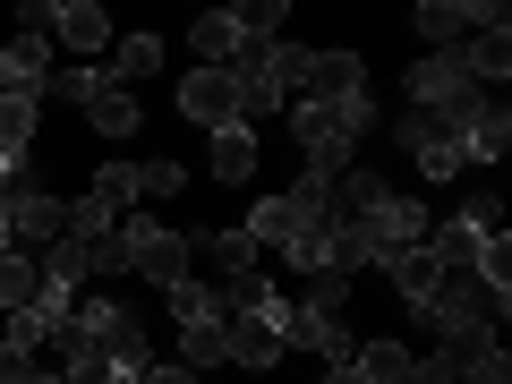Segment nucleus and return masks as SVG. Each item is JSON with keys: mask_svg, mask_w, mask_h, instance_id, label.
Segmentation results:
<instances>
[{"mask_svg": "<svg viewBox=\"0 0 512 384\" xmlns=\"http://www.w3.org/2000/svg\"><path fill=\"white\" fill-rule=\"evenodd\" d=\"M282 26H291L282 0H248V9H239V43H282Z\"/></svg>", "mask_w": 512, "mask_h": 384, "instance_id": "nucleus-28", "label": "nucleus"}, {"mask_svg": "<svg viewBox=\"0 0 512 384\" xmlns=\"http://www.w3.org/2000/svg\"><path fill=\"white\" fill-rule=\"evenodd\" d=\"M384 274H393V291H402L410 308H419V299H427V291L444 282V265H436L427 248H410V256H384Z\"/></svg>", "mask_w": 512, "mask_h": 384, "instance_id": "nucleus-21", "label": "nucleus"}, {"mask_svg": "<svg viewBox=\"0 0 512 384\" xmlns=\"http://www.w3.org/2000/svg\"><path fill=\"white\" fill-rule=\"evenodd\" d=\"M214 180H231V188L256 180V128H239V120L214 128Z\"/></svg>", "mask_w": 512, "mask_h": 384, "instance_id": "nucleus-17", "label": "nucleus"}, {"mask_svg": "<svg viewBox=\"0 0 512 384\" xmlns=\"http://www.w3.org/2000/svg\"><path fill=\"white\" fill-rule=\"evenodd\" d=\"M43 299V265L26 248H0V308H35Z\"/></svg>", "mask_w": 512, "mask_h": 384, "instance_id": "nucleus-18", "label": "nucleus"}, {"mask_svg": "<svg viewBox=\"0 0 512 384\" xmlns=\"http://www.w3.org/2000/svg\"><path fill=\"white\" fill-rule=\"evenodd\" d=\"M146 384H197L188 367H146Z\"/></svg>", "mask_w": 512, "mask_h": 384, "instance_id": "nucleus-38", "label": "nucleus"}, {"mask_svg": "<svg viewBox=\"0 0 512 384\" xmlns=\"http://www.w3.org/2000/svg\"><path fill=\"white\" fill-rule=\"evenodd\" d=\"M419 316H436L444 333H495V316H504V299L487 291L478 274H444L436 291L419 299Z\"/></svg>", "mask_w": 512, "mask_h": 384, "instance_id": "nucleus-2", "label": "nucleus"}, {"mask_svg": "<svg viewBox=\"0 0 512 384\" xmlns=\"http://www.w3.org/2000/svg\"><path fill=\"white\" fill-rule=\"evenodd\" d=\"M478 94V77L461 69V52H427L419 69H410V111H453V103H470Z\"/></svg>", "mask_w": 512, "mask_h": 384, "instance_id": "nucleus-5", "label": "nucleus"}, {"mask_svg": "<svg viewBox=\"0 0 512 384\" xmlns=\"http://www.w3.org/2000/svg\"><path fill=\"white\" fill-rule=\"evenodd\" d=\"M444 367H453V384H512V359L495 350V333H453Z\"/></svg>", "mask_w": 512, "mask_h": 384, "instance_id": "nucleus-11", "label": "nucleus"}, {"mask_svg": "<svg viewBox=\"0 0 512 384\" xmlns=\"http://www.w3.org/2000/svg\"><path fill=\"white\" fill-rule=\"evenodd\" d=\"M52 9H60V0H26V9H18V35H52Z\"/></svg>", "mask_w": 512, "mask_h": 384, "instance_id": "nucleus-36", "label": "nucleus"}, {"mask_svg": "<svg viewBox=\"0 0 512 384\" xmlns=\"http://www.w3.org/2000/svg\"><path fill=\"white\" fill-rule=\"evenodd\" d=\"M495 231H504L495 197H470V205H461L453 222H436V231H427V256H436L444 274H470V265H478V248H487Z\"/></svg>", "mask_w": 512, "mask_h": 384, "instance_id": "nucleus-3", "label": "nucleus"}, {"mask_svg": "<svg viewBox=\"0 0 512 384\" xmlns=\"http://www.w3.org/2000/svg\"><path fill=\"white\" fill-rule=\"evenodd\" d=\"M154 367V359H146ZM146 367H111V384H146Z\"/></svg>", "mask_w": 512, "mask_h": 384, "instance_id": "nucleus-40", "label": "nucleus"}, {"mask_svg": "<svg viewBox=\"0 0 512 384\" xmlns=\"http://www.w3.org/2000/svg\"><path fill=\"white\" fill-rule=\"evenodd\" d=\"M402 384H453V367H444V350H436V359H410V367H402Z\"/></svg>", "mask_w": 512, "mask_h": 384, "instance_id": "nucleus-35", "label": "nucleus"}, {"mask_svg": "<svg viewBox=\"0 0 512 384\" xmlns=\"http://www.w3.org/2000/svg\"><path fill=\"white\" fill-rule=\"evenodd\" d=\"M504 146H512V111L504 103H487L470 128H461V163H495Z\"/></svg>", "mask_w": 512, "mask_h": 384, "instance_id": "nucleus-15", "label": "nucleus"}, {"mask_svg": "<svg viewBox=\"0 0 512 384\" xmlns=\"http://www.w3.org/2000/svg\"><path fill=\"white\" fill-rule=\"evenodd\" d=\"M0 197H9V163H0Z\"/></svg>", "mask_w": 512, "mask_h": 384, "instance_id": "nucleus-43", "label": "nucleus"}, {"mask_svg": "<svg viewBox=\"0 0 512 384\" xmlns=\"http://www.w3.org/2000/svg\"><path fill=\"white\" fill-rule=\"evenodd\" d=\"M504 9H478V0H419V35L436 43V52H461V43L478 35V26H495Z\"/></svg>", "mask_w": 512, "mask_h": 384, "instance_id": "nucleus-8", "label": "nucleus"}, {"mask_svg": "<svg viewBox=\"0 0 512 384\" xmlns=\"http://www.w3.org/2000/svg\"><path fill=\"white\" fill-rule=\"evenodd\" d=\"M86 120L103 128V137H137V94H128V86H103V94L86 103Z\"/></svg>", "mask_w": 512, "mask_h": 384, "instance_id": "nucleus-24", "label": "nucleus"}, {"mask_svg": "<svg viewBox=\"0 0 512 384\" xmlns=\"http://www.w3.org/2000/svg\"><path fill=\"white\" fill-rule=\"evenodd\" d=\"M180 367H188V376L222 367V325H180Z\"/></svg>", "mask_w": 512, "mask_h": 384, "instance_id": "nucleus-29", "label": "nucleus"}, {"mask_svg": "<svg viewBox=\"0 0 512 384\" xmlns=\"http://www.w3.org/2000/svg\"><path fill=\"white\" fill-rule=\"evenodd\" d=\"M402 146H410V163H419V154H436V146H461V137L444 128V111H402Z\"/></svg>", "mask_w": 512, "mask_h": 384, "instance_id": "nucleus-26", "label": "nucleus"}, {"mask_svg": "<svg viewBox=\"0 0 512 384\" xmlns=\"http://www.w3.org/2000/svg\"><path fill=\"white\" fill-rule=\"evenodd\" d=\"M86 274H128V239H120V231L86 239Z\"/></svg>", "mask_w": 512, "mask_h": 384, "instance_id": "nucleus-33", "label": "nucleus"}, {"mask_svg": "<svg viewBox=\"0 0 512 384\" xmlns=\"http://www.w3.org/2000/svg\"><path fill=\"white\" fill-rule=\"evenodd\" d=\"M128 171H137V197H180V180H188V171L163 163V154H154V163H128Z\"/></svg>", "mask_w": 512, "mask_h": 384, "instance_id": "nucleus-32", "label": "nucleus"}, {"mask_svg": "<svg viewBox=\"0 0 512 384\" xmlns=\"http://www.w3.org/2000/svg\"><path fill=\"white\" fill-rule=\"evenodd\" d=\"M171 316H180V325H222V291H214V282H197V274H188V282H171Z\"/></svg>", "mask_w": 512, "mask_h": 384, "instance_id": "nucleus-22", "label": "nucleus"}, {"mask_svg": "<svg viewBox=\"0 0 512 384\" xmlns=\"http://www.w3.org/2000/svg\"><path fill=\"white\" fill-rule=\"evenodd\" d=\"M308 308L342 316V308H350V274H308Z\"/></svg>", "mask_w": 512, "mask_h": 384, "instance_id": "nucleus-34", "label": "nucleus"}, {"mask_svg": "<svg viewBox=\"0 0 512 384\" xmlns=\"http://www.w3.org/2000/svg\"><path fill=\"white\" fill-rule=\"evenodd\" d=\"M77 325L111 350V367H146V359H154V350H146V325H137L128 308H111V299H86V308H77Z\"/></svg>", "mask_w": 512, "mask_h": 384, "instance_id": "nucleus-6", "label": "nucleus"}, {"mask_svg": "<svg viewBox=\"0 0 512 384\" xmlns=\"http://www.w3.org/2000/svg\"><path fill=\"white\" fill-rule=\"evenodd\" d=\"M350 367H359L367 384H402L410 350H402V342H359V350H350Z\"/></svg>", "mask_w": 512, "mask_h": 384, "instance_id": "nucleus-25", "label": "nucleus"}, {"mask_svg": "<svg viewBox=\"0 0 512 384\" xmlns=\"http://www.w3.org/2000/svg\"><path fill=\"white\" fill-rule=\"evenodd\" d=\"M120 239H128V274L163 282V291H171V282H188V256H197V248H188L180 231H163L154 214H120Z\"/></svg>", "mask_w": 512, "mask_h": 384, "instance_id": "nucleus-1", "label": "nucleus"}, {"mask_svg": "<svg viewBox=\"0 0 512 384\" xmlns=\"http://www.w3.org/2000/svg\"><path fill=\"white\" fill-rule=\"evenodd\" d=\"M461 69H470L478 86H487V77H504V69H512V18H495V26H478V35L461 43Z\"/></svg>", "mask_w": 512, "mask_h": 384, "instance_id": "nucleus-14", "label": "nucleus"}, {"mask_svg": "<svg viewBox=\"0 0 512 384\" xmlns=\"http://www.w3.org/2000/svg\"><path fill=\"white\" fill-rule=\"evenodd\" d=\"M52 43H69L77 60H94L111 43V18L94 9V0H60V9H52Z\"/></svg>", "mask_w": 512, "mask_h": 384, "instance_id": "nucleus-12", "label": "nucleus"}, {"mask_svg": "<svg viewBox=\"0 0 512 384\" xmlns=\"http://www.w3.org/2000/svg\"><path fill=\"white\" fill-rule=\"evenodd\" d=\"M350 94H367L359 52H308V69H299V103H350Z\"/></svg>", "mask_w": 512, "mask_h": 384, "instance_id": "nucleus-7", "label": "nucleus"}, {"mask_svg": "<svg viewBox=\"0 0 512 384\" xmlns=\"http://www.w3.org/2000/svg\"><path fill=\"white\" fill-rule=\"evenodd\" d=\"M0 248H18V239H9V214H0Z\"/></svg>", "mask_w": 512, "mask_h": 384, "instance_id": "nucleus-42", "label": "nucleus"}, {"mask_svg": "<svg viewBox=\"0 0 512 384\" xmlns=\"http://www.w3.org/2000/svg\"><path fill=\"white\" fill-rule=\"evenodd\" d=\"M35 120H43L35 94H0V163H18V154L35 146Z\"/></svg>", "mask_w": 512, "mask_h": 384, "instance_id": "nucleus-16", "label": "nucleus"}, {"mask_svg": "<svg viewBox=\"0 0 512 384\" xmlns=\"http://www.w3.org/2000/svg\"><path fill=\"white\" fill-rule=\"evenodd\" d=\"M197 52H205V69H231L239 60V9H205L197 18Z\"/></svg>", "mask_w": 512, "mask_h": 384, "instance_id": "nucleus-20", "label": "nucleus"}, {"mask_svg": "<svg viewBox=\"0 0 512 384\" xmlns=\"http://www.w3.org/2000/svg\"><path fill=\"white\" fill-rule=\"evenodd\" d=\"M359 231H367V256L384 265V256H410V248H427V231H436V222H427V205H419V197H384L376 214L359 222Z\"/></svg>", "mask_w": 512, "mask_h": 384, "instance_id": "nucleus-4", "label": "nucleus"}, {"mask_svg": "<svg viewBox=\"0 0 512 384\" xmlns=\"http://www.w3.org/2000/svg\"><path fill=\"white\" fill-rule=\"evenodd\" d=\"M282 359V342L256 316H222V367H274Z\"/></svg>", "mask_w": 512, "mask_h": 384, "instance_id": "nucleus-13", "label": "nucleus"}, {"mask_svg": "<svg viewBox=\"0 0 512 384\" xmlns=\"http://www.w3.org/2000/svg\"><path fill=\"white\" fill-rule=\"evenodd\" d=\"M325 384H367V376H359V367H325Z\"/></svg>", "mask_w": 512, "mask_h": 384, "instance_id": "nucleus-41", "label": "nucleus"}, {"mask_svg": "<svg viewBox=\"0 0 512 384\" xmlns=\"http://www.w3.org/2000/svg\"><path fill=\"white\" fill-rule=\"evenodd\" d=\"M205 256H214V274H256V239L248 231H205Z\"/></svg>", "mask_w": 512, "mask_h": 384, "instance_id": "nucleus-27", "label": "nucleus"}, {"mask_svg": "<svg viewBox=\"0 0 512 384\" xmlns=\"http://www.w3.org/2000/svg\"><path fill=\"white\" fill-rule=\"evenodd\" d=\"M154 69H163V35H120L111 43V86H137Z\"/></svg>", "mask_w": 512, "mask_h": 384, "instance_id": "nucleus-19", "label": "nucleus"}, {"mask_svg": "<svg viewBox=\"0 0 512 384\" xmlns=\"http://www.w3.org/2000/svg\"><path fill=\"white\" fill-rule=\"evenodd\" d=\"M43 282H52V291H77V282H86V239L77 231H60L52 248H43Z\"/></svg>", "mask_w": 512, "mask_h": 384, "instance_id": "nucleus-23", "label": "nucleus"}, {"mask_svg": "<svg viewBox=\"0 0 512 384\" xmlns=\"http://www.w3.org/2000/svg\"><path fill=\"white\" fill-rule=\"evenodd\" d=\"M86 197H94V205H111V214H128V205H137V171H128V163H103Z\"/></svg>", "mask_w": 512, "mask_h": 384, "instance_id": "nucleus-30", "label": "nucleus"}, {"mask_svg": "<svg viewBox=\"0 0 512 384\" xmlns=\"http://www.w3.org/2000/svg\"><path fill=\"white\" fill-rule=\"evenodd\" d=\"M180 111H188L197 128H231V120H239V77H231V69H197V77L180 86Z\"/></svg>", "mask_w": 512, "mask_h": 384, "instance_id": "nucleus-9", "label": "nucleus"}, {"mask_svg": "<svg viewBox=\"0 0 512 384\" xmlns=\"http://www.w3.org/2000/svg\"><path fill=\"white\" fill-rule=\"evenodd\" d=\"M0 214H9V239H60V231H69V205L43 197V188H9Z\"/></svg>", "mask_w": 512, "mask_h": 384, "instance_id": "nucleus-10", "label": "nucleus"}, {"mask_svg": "<svg viewBox=\"0 0 512 384\" xmlns=\"http://www.w3.org/2000/svg\"><path fill=\"white\" fill-rule=\"evenodd\" d=\"M103 86H111V69H94V60H77V69H60V77H52V94H69L77 111H86Z\"/></svg>", "mask_w": 512, "mask_h": 384, "instance_id": "nucleus-31", "label": "nucleus"}, {"mask_svg": "<svg viewBox=\"0 0 512 384\" xmlns=\"http://www.w3.org/2000/svg\"><path fill=\"white\" fill-rule=\"evenodd\" d=\"M26 367H35V359H18V350L0 342V384H18V376H26Z\"/></svg>", "mask_w": 512, "mask_h": 384, "instance_id": "nucleus-37", "label": "nucleus"}, {"mask_svg": "<svg viewBox=\"0 0 512 384\" xmlns=\"http://www.w3.org/2000/svg\"><path fill=\"white\" fill-rule=\"evenodd\" d=\"M18 384H69V376H60V367H26Z\"/></svg>", "mask_w": 512, "mask_h": 384, "instance_id": "nucleus-39", "label": "nucleus"}]
</instances>
